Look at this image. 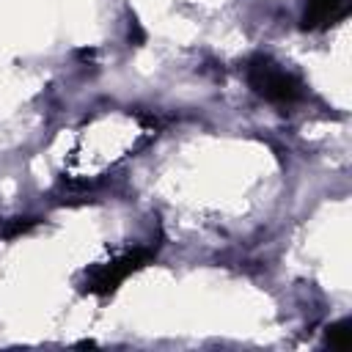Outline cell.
<instances>
[{
	"label": "cell",
	"mask_w": 352,
	"mask_h": 352,
	"mask_svg": "<svg viewBox=\"0 0 352 352\" xmlns=\"http://www.w3.org/2000/svg\"><path fill=\"white\" fill-rule=\"evenodd\" d=\"M245 72H248L250 88L258 96H264V99H270L275 104H292V102H297L302 96V82L292 72H286L280 63L267 58V55L250 58Z\"/></svg>",
	"instance_id": "obj_1"
},
{
	"label": "cell",
	"mask_w": 352,
	"mask_h": 352,
	"mask_svg": "<svg viewBox=\"0 0 352 352\" xmlns=\"http://www.w3.org/2000/svg\"><path fill=\"white\" fill-rule=\"evenodd\" d=\"M151 256H154L151 250L135 248V250H126V253H121V256H116L104 264H96L91 272H85V292L99 294V297L110 294L121 280H126L132 272L146 267L151 261Z\"/></svg>",
	"instance_id": "obj_2"
},
{
	"label": "cell",
	"mask_w": 352,
	"mask_h": 352,
	"mask_svg": "<svg viewBox=\"0 0 352 352\" xmlns=\"http://www.w3.org/2000/svg\"><path fill=\"white\" fill-rule=\"evenodd\" d=\"M349 14V0H305L302 28L305 30H324Z\"/></svg>",
	"instance_id": "obj_3"
},
{
	"label": "cell",
	"mask_w": 352,
	"mask_h": 352,
	"mask_svg": "<svg viewBox=\"0 0 352 352\" xmlns=\"http://www.w3.org/2000/svg\"><path fill=\"white\" fill-rule=\"evenodd\" d=\"M327 344L336 346V349H349L352 346V330H349V322H336L327 327Z\"/></svg>",
	"instance_id": "obj_4"
},
{
	"label": "cell",
	"mask_w": 352,
	"mask_h": 352,
	"mask_svg": "<svg viewBox=\"0 0 352 352\" xmlns=\"http://www.w3.org/2000/svg\"><path fill=\"white\" fill-rule=\"evenodd\" d=\"M33 226H36L33 217H14V220L3 228V236H6V239H14V236H19V234H28Z\"/></svg>",
	"instance_id": "obj_5"
}]
</instances>
